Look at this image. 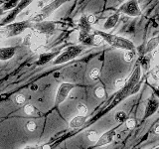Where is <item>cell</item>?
I'll list each match as a JSON object with an SVG mask.
<instances>
[{
  "label": "cell",
  "instance_id": "6da1fadb",
  "mask_svg": "<svg viewBox=\"0 0 159 149\" xmlns=\"http://www.w3.org/2000/svg\"><path fill=\"white\" fill-rule=\"evenodd\" d=\"M94 33L99 34L103 38L104 42L107 43L108 45L117 48V49H121L124 51H133L136 52V47L135 45L133 44L132 41H130L129 39H126L124 37L117 36V35H113V34H108L107 32L103 31H94Z\"/></svg>",
  "mask_w": 159,
  "mask_h": 149
},
{
  "label": "cell",
  "instance_id": "7a4b0ae2",
  "mask_svg": "<svg viewBox=\"0 0 159 149\" xmlns=\"http://www.w3.org/2000/svg\"><path fill=\"white\" fill-rule=\"evenodd\" d=\"M32 26V22L30 20H23V21L19 22H11L7 25L0 28V40L7 39L18 36V35L22 34L27 29H30Z\"/></svg>",
  "mask_w": 159,
  "mask_h": 149
},
{
  "label": "cell",
  "instance_id": "3957f363",
  "mask_svg": "<svg viewBox=\"0 0 159 149\" xmlns=\"http://www.w3.org/2000/svg\"><path fill=\"white\" fill-rule=\"evenodd\" d=\"M68 1H69V0H53V1H51L50 3L45 5V6H43L36 14H34L29 20L32 23L40 22V21H43V20H47L55 11H56L57 9H59L63 4H65Z\"/></svg>",
  "mask_w": 159,
  "mask_h": 149
},
{
  "label": "cell",
  "instance_id": "277c9868",
  "mask_svg": "<svg viewBox=\"0 0 159 149\" xmlns=\"http://www.w3.org/2000/svg\"><path fill=\"white\" fill-rule=\"evenodd\" d=\"M140 78H141V67L136 66L133 73L131 74V76L128 78L125 84H124V87L121 89H119L117 96L116 97V98H114V101H113V104L116 102L117 103L120 101H122L123 98H126L127 97H129V93H130L131 88L137 82L140 81Z\"/></svg>",
  "mask_w": 159,
  "mask_h": 149
},
{
  "label": "cell",
  "instance_id": "5b68a950",
  "mask_svg": "<svg viewBox=\"0 0 159 149\" xmlns=\"http://www.w3.org/2000/svg\"><path fill=\"white\" fill-rule=\"evenodd\" d=\"M23 44L31 49L33 52H38L39 50H42L46 44V35H43L31 29V31L24 36Z\"/></svg>",
  "mask_w": 159,
  "mask_h": 149
},
{
  "label": "cell",
  "instance_id": "8992f818",
  "mask_svg": "<svg viewBox=\"0 0 159 149\" xmlns=\"http://www.w3.org/2000/svg\"><path fill=\"white\" fill-rule=\"evenodd\" d=\"M84 47L81 45H76V46L68 47L64 52L57 55V57L54 59L53 65H62L67 62L72 61L73 59L77 58L80 54L83 52Z\"/></svg>",
  "mask_w": 159,
  "mask_h": 149
},
{
  "label": "cell",
  "instance_id": "52a82bcc",
  "mask_svg": "<svg viewBox=\"0 0 159 149\" xmlns=\"http://www.w3.org/2000/svg\"><path fill=\"white\" fill-rule=\"evenodd\" d=\"M30 29L34 30V31L39 32L43 35H53L57 29V24L53 21H48V20H43L40 22H34L32 23V26Z\"/></svg>",
  "mask_w": 159,
  "mask_h": 149
},
{
  "label": "cell",
  "instance_id": "ba28073f",
  "mask_svg": "<svg viewBox=\"0 0 159 149\" xmlns=\"http://www.w3.org/2000/svg\"><path fill=\"white\" fill-rule=\"evenodd\" d=\"M118 12L131 17H137L141 15V10L136 0H127L126 2L120 5V7L118 8Z\"/></svg>",
  "mask_w": 159,
  "mask_h": 149
},
{
  "label": "cell",
  "instance_id": "9c48e42d",
  "mask_svg": "<svg viewBox=\"0 0 159 149\" xmlns=\"http://www.w3.org/2000/svg\"><path fill=\"white\" fill-rule=\"evenodd\" d=\"M74 88H75V84L71 83H62L60 84L56 93V97H55V106H58L66 101L70 93Z\"/></svg>",
  "mask_w": 159,
  "mask_h": 149
},
{
  "label": "cell",
  "instance_id": "30bf717a",
  "mask_svg": "<svg viewBox=\"0 0 159 149\" xmlns=\"http://www.w3.org/2000/svg\"><path fill=\"white\" fill-rule=\"evenodd\" d=\"M33 1L34 0H20V1L18 2V4L13 8L12 11L6 16V18H5V20H4V23L13 22L15 20V18H16L24 9H26Z\"/></svg>",
  "mask_w": 159,
  "mask_h": 149
},
{
  "label": "cell",
  "instance_id": "8fae6325",
  "mask_svg": "<svg viewBox=\"0 0 159 149\" xmlns=\"http://www.w3.org/2000/svg\"><path fill=\"white\" fill-rule=\"evenodd\" d=\"M159 108V98L155 96H152L147 99L145 112H144V118H148L152 116Z\"/></svg>",
  "mask_w": 159,
  "mask_h": 149
},
{
  "label": "cell",
  "instance_id": "7c38bea8",
  "mask_svg": "<svg viewBox=\"0 0 159 149\" xmlns=\"http://www.w3.org/2000/svg\"><path fill=\"white\" fill-rule=\"evenodd\" d=\"M116 130H114V129H111V130L104 132L102 135H101V136L98 137V141L96 143V145L98 147H101V146L107 145V144H109L113 140V138L116 137Z\"/></svg>",
  "mask_w": 159,
  "mask_h": 149
},
{
  "label": "cell",
  "instance_id": "4fadbf2b",
  "mask_svg": "<svg viewBox=\"0 0 159 149\" xmlns=\"http://www.w3.org/2000/svg\"><path fill=\"white\" fill-rule=\"evenodd\" d=\"M78 39L84 46H93V34L80 31Z\"/></svg>",
  "mask_w": 159,
  "mask_h": 149
},
{
  "label": "cell",
  "instance_id": "5bb4252c",
  "mask_svg": "<svg viewBox=\"0 0 159 149\" xmlns=\"http://www.w3.org/2000/svg\"><path fill=\"white\" fill-rule=\"evenodd\" d=\"M15 49L12 47L0 48V61H7L14 57Z\"/></svg>",
  "mask_w": 159,
  "mask_h": 149
},
{
  "label": "cell",
  "instance_id": "9a60e30c",
  "mask_svg": "<svg viewBox=\"0 0 159 149\" xmlns=\"http://www.w3.org/2000/svg\"><path fill=\"white\" fill-rule=\"evenodd\" d=\"M57 57V53L56 52H44L40 55V57L37 61V65L38 66H41V65H44V64H47L48 62H50L51 60L55 59Z\"/></svg>",
  "mask_w": 159,
  "mask_h": 149
},
{
  "label": "cell",
  "instance_id": "2e32d148",
  "mask_svg": "<svg viewBox=\"0 0 159 149\" xmlns=\"http://www.w3.org/2000/svg\"><path fill=\"white\" fill-rule=\"evenodd\" d=\"M86 121H87V116L80 114V115H77V116H75L74 118L71 119V121H70V127L71 128H80L86 123Z\"/></svg>",
  "mask_w": 159,
  "mask_h": 149
},
{
  "label": "cell",
  "instance_id": "e0dca14e",
  "mask_svg": "<svg viewBox=\"0 0 159 149\" xmlns=\"http://www.w3.org/2000/svg\"><path fill=\"white\" fill-rule=\"evenodd\" d=\"M119 17H120L119 12L118 13H114V14L111 15V16H109L107 19V21H106V23H104V25H103L104 30H111V29H112L116 25V23L118 22Z\"/></svg>",
  "mask_w": 159,
  "mask_h": 149
},
{
  "label": "cell",
  "instance_id": "ac0fdd59",
  "mask_svg": "<svg viewBox=\"0 0 159 149\" xmlns=\"http://www.w3.org/2000/svg\"><path fill=\"white\" fill-rule=\"evenodd\" d=\"M91 23L88 21V18L87 16H83L80 18L79 20V23H78V26L80 28V31H83V32H87V33H91L92 32V26H91Z\"/></svg>",
  "mask_w": 159,
  "mask_h": 149
},
{
  "label": "cell",
  "instance_id": "d6986e66",
  "mask_svg": "<svg viewBox=\"0 0 159 149\" xmlns=\"http://www.w3.org/2000/svg\"><path fill=\"white\" fill-rule=\"evenodd\" d=\"M158 45H159V37H153L151 39H149L146 44V48H145L146 53L153 52L154 50L157 48Z\"/></svg>",
  "mask_w": 159,
  "mask_h": 149
},
{
  "label": "cell",
  "instance_id": "ffe728a7",
  "mask_svg": "<svg viewBox=\"0 0 159 149\" xmlns=\"http://www.w3.org/2000/svg\"><path fill=\"white\" fill-rule=\"evenodd\" d=\"M114 118H116V120L117 122L122 123V122H124V121H125L126 119H127V114H126L125 111H117V112L116 113V116H114Z\"/></svg>",
  "mask_w": 159,
  "mask_h": 149
},
{
  "label": "cell",
  "instance_id": "44dd1931",
  "mask_svg": "<svg viewBox=\"0 0 159 149\" xmlns=\"http://www.w3.org/2000/svg\"><path fill=\"white\" fill-rule=\"evenodd\" d=\"M87 137L89 141H92V142H97L98 141V134L96 130H89L88 131L87 133Z\"/></svg>",
  "mask_w": 159,
  "mask_h": 149
},
{
  "label": "cell",
  "instance_id": "7402d4cb",
  "mask_svg": "<svg viewBox=\"0 0 159 149\" xmlns=\"http://www.w3.org/2000/svg\"><path fill=\"white\" fill-rule=\"evenodd\" d=\"M104 42L103 38L98 33L93 34V46H101V45Z\"/></svg>",
  "mask_w": 159,
  "mask_h": 149
},
{
  "label": "cell",
  "instance_id": "603a6c76",
  "mask_svg": "<svg viewBox=\"0 0 159 149\" xmlns=\"http://www.w3.org/2000/svg\"><path fill=\"white\" fill-rule=\"evenodd\" d=\"M135 54H136V52H133V51H125V53L123 55V58L128 63L132 62L133 58L135 57Z\"/></svg>",
  "mask_w": 159,
  "mask_h": 149
},
{
  "label": "cell",
  "instance_id": "cb8c5ba5",
  "mask_svg": "<svg viewBox=\"0 0 159 149\" xmlns=\"http://www.w3.org/2000/svg\"><path fill=\"white\" fill-rule=\"evenodd\" d=\"M77 111L80 114H82V115H86L88 113V107L86 104L84 103H79L78 106H77Z\"/></svg>",
  "mask_w": 159,
  "mask_h": 149
},
{
  "label": "cell",
  "instance_id": "d4e9b609",
  "mask_svg": "<svg viewBox=\"0 0 159 149\" xmlns=\"http://www.w3.org/2000/svg\"><path fill=\"white\" fill-rule=\"evenodd\" d=\"M25 128H26L28 131L33 132V131L36 130V128H37V124L35 123V121H33V120H29V121L26 123V125H25Z\"/></svg>",
  "mask_w": 159,
  "mask_h": 149
},
{
  "label": "cell",
  "instance_id": "484cf974",
  "mask_svg": "<svg viewBox=\"0 0 159 149\" xmlns=\"http://www.w3.org/2000/svg\"><path fill=\"white\" fill-rule=\"evenodd\" d=\"M99 74H101L98 68H94L92 70L91 73H89V77H91V79H93V81H97V79H98V78H99Z\"/></svg>",
  "mask_w": 159,
  "mask_h": 149
},
{
  "label": "cell",
  "instance_id": "4316f807",
  "mask_svg": "<svg viewBox=\"0 0 159 149\" xmlns=\"http://www.w3.org/2000/svg\"><path fill=\"white\" fill-rule=\"evenodd\" d=\"M94 96L98 98H102L104 96H106V91L103 89V88L102 87H98L94 89Z\"/></svg>",
  "mask_w": 159,
  "mask_h": 149
},
{
  "label": "cell",
  "instance_id": "83f0119b",
  "mask_svg": "<svg viewBox=\"0 0 159 149\" xmlns=\"http://www.w3.org/2000/svg\"><path fill=\"white\" fill-rule=\"evenodd\" d=\"M141 84H142V82H141V81L137 82L135 84H134L133 88H131L130 93H129V96H133V94L137 93L139 92V89H140V88H141Z\"/></svg>",
  "mask_w": 159,
  "mask_h": 149
},
{
  "label": "cell",
  "instance_id": "f1b7e54d",
  "mask_svg": "<svg viewBox=\"0 0 159 149\" xmlns=\"http://www.w3.org/2000/svg\"><path fill=\"white\" fill-rule=\"evenodd\" d=\"M140 65H141L140 67L144 68L145 70L149 69V66H150V59H149V57H144V58L141 60Z\"/></svg>",
  "mask_w": 159,
  "mask_h": 149
},
{
  "label": "cell",
  "instance_id": "f546056e",
  "mask_svg": "<svg viewBox=\"0 0 159 149\" xmlns=\"http://www.w3.org/2000/svg\"><path fill=\"white\" fill-rule=\"evenodd\" d=\"M35 111V108L32 104H26V106H24V112L27 114V115H31L33 114Z\"/></svg>",
  "mask_w": 159,
  "mask_h": 149
},
{
  "label": "cell",
  "instance_id": "4dcf8cb0",
  "mask_svg": "<svg viewBox=\"0 0 159 149\" xmlns=\"http://www.w3.org/2000/svg\"><path fill=\"white\" fill-rule=\"evenodd\" d=\"M124 84H125V82H124V79H118L116 81V83H114V88H116V89H121Z\"/></svg>",
  "mask_w": 159,
  "mask_h": 149
},
{
  "label": "cell",
  "instance_id": "1f68e13d",
  "mask_svg": "<svg viewBox=\"0 0 159 149\" xmlns=\"http://www.w3.org/2000/svg\"><path fill=\"white\" fill-rule=\"evenodd\" d=\"M15 102L18 104H24L25 102H26V97L23 94H17L16 97H15Z\"/></svg>",
  "mask_w": 159,
  "mask_h": 149
},
{
  "label": "cell",
  "instance_id": "d6a6232c",
  "mask_svg": "<svg viewBox=\"0 0 159 149\" xmlns=\"http://www.w3.org/2000/svg\"><path fill=\"white\" fill-rule=\"evenodd\" d=\"M125 125L128 129H133L135 127V120L132 118H127L125 120Z\"/></svg>",
  "mask_w": 159,
  "mask_h": 149
},
{
  "label": "cell",
  "instance_id": "836d02e7",
  "mask_svg": "<svg viewBox=\"0 0 159 149\" xmlns=\"http://www.w3.org/2000/svg\"><path fill=\"white\" fill-rule=\"evenodd\" d=\"M87 18H88V21H89V23H91V24H94V23L97 22V18H96V16H94V15H93V14L88 15Z\"/></svg>",
  "mask_w": 159,
  "mask_h": 149
},
{
  "label": "cell",
  "instance_id": "e575fe53",
  "mask_svg": "<svg viewBox=\"0 0 159 149\" xmlns=\"http://www.w3.org/2000/svg\"><path fill=\"white\" fill-rule=\"evenodd\" d=\"M152 77H153V79H155L156 82H159V70L152 74Z\"/></svg>",
  "mask_w": 159,
  "mask_h": 149
},
{
  "label": "cell",
  "instance_id": "d590c367",
  "mask_svg": "<svg viewBox=\"0 0 159 149\" xmlns=\"http://www.w3.org/2000/svg\"><path fill=\"white\" fill-rule=\"evenodd\" d=\"M153 93H154V94L159 98V88H153Z\"/></svg>",
  "mask_w": 159,
  "mask_h": 149
},
{
  "label": "cell",
  "instance_id": "8d00e7d4",
  "mask_svg": "<svg viewBox=\"0 0 159 149\" xmlns=\"http://www.w3.org/2000/svg\"><path fill=\"white\" fill-rule=\"evenodd\" d=\"M154 132H155L156 134H159V125H157L155 128H154Z\"/></svg>",
  "mask_w": 159,
  "mask_h": 149
},
{
  "label": "cell",
  "instance_id": "74e56055",
  "mask_svg": "<svg viewBox=\"0 0 159 149\" xmlns=\"http://www.w3.org/2000/svg\"><path fill=\"white\" fill-rule=\"evenodd\" d=\"M158 68H159V65H158Z\"/></svg>",
  "mask_w": 159,
  "mask_h": 149
}]
</instances>
